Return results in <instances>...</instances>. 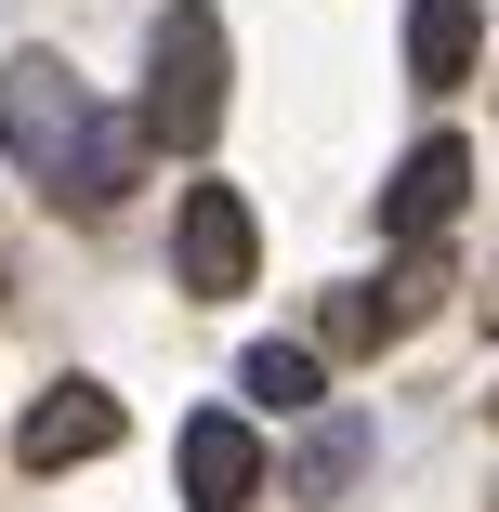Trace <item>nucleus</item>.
<instances>
[{"instance_id":"obj_1","label":"nucleus","mask_w":499,"mask_h":512,"mask_svg":"<svg viewBox=\"0 0 499 512\" xmlns=\"http://www.w3.org/2000/svg\"><path fill=\"white\" fill-rule=\"evenodd\" d=\"M0 145H14V171H27L40 197H79L106 119H92V92H79L66 53H14V66H0Z\"/></svg>"},{"instance_id":"obj_2","label":"nucleus","mask_w":499,"mask_h":512,"mask_svg":"<svg viewBox=\"0 0 499 512\" xmlns=\"http://www.w3.org/2000/svg\"><path fill=\"white\" fill-rule=\"evenodd\" d=\"M211 132H224V14L211 0H171L145 27V145L197 158Z\"/></svg>"},{"instance_id":"obj_3","label":"nucleus","mask_w":499,"mask_h":512,"mask_svg":"<svg viewBox=\"0 0 499 512\" xmlns=\"http://www.w3.org/2000/svg\"><path fill=\"white\" fill-rule=\"evenodd\" d=\"M460 197H473V145L460 132H421L408 158H394V184H381V237L394 250H434L460 224Z\"/></svg>"},{"instance_id":"obj_4","label":"nucleus","mask_w":499,"mask_h":512,"mask_svg":"<svg viewBox=\"0 0 499 512\" xmlns=\"http://www.w3.org/2000/svg\"><path fill=\"white\" fill-rule=\"evenodd\" d=\"M171 263L197 302H237L250 289V197L237 184H184V211H171Z\"/></svg>"},{"instance_id":"obj_5","label":"nucleus","mask_w":499,"mask_h":512,"mask_svg":"<svg viewBox=\"0 0 499 512\" xmlns=\"http://www.w3.org/2000/svg\"><path fill=\"white\" fill-rule=\"evenodd\" d=\"M106 447H119V394H106V381H53V394L27 407V421H14V460H27V473L106 460Z\"/></svg>"},{"instance_id":"obj_6","label":"nucleus","mask_w":499,"mask_h":512,"mask_svg":"<svg viewBox=\"0 0 499 512\" xmlns=\"http://www.w3.org/2000/svg\"><path fill=\"white\" fill-rule=\"evenodd\" d=\"M434 302H447V263L408 250V263H394V289H342V302H329V342H342V355H381V342H408Z\"/></svg>"},{"instance_id":"obj_7","label":"nucleus","mask_w":499,"mask_h":512,"mask_svg":"<svg viewBox=\"0 0 499 512\" xmlns=\"http://www.w3.org/2000/svg\"><path fill=\"white\" fill-rule=\"evenodd\" d=\"M263 486V434L237 421V407H197V421H184V499L197 512H237Z\"/></svg>"},{"instance_id":"obj_8","label":"nucleus","mask_w":499,"mask_h":512,"mask_svg":"<svg viewBox=\"0 0 499 512\" xmlns=\"http://www.w3.org/2000/svg\"><path fill=\"white\" fill-rule=\"evenodd\" d=\"M473 66H486V14H473V0H408V79L460 92Z\"/></svg>"},{"instance_id":"obj_9","label":"nucleus","mask_w":499,"mask_h":512,"mask_svg":"<svg viewBox=\"0 0 499 512\" xmlns=\"http://www.w3.org/2000/svg\"><path fill=\"white\" fill-rule=\"evenodd\" d=\"M237 394H250V407H276V421H303V407L329 394V368H316L303 342H250V355H237Z\"/></svg>"},{"instance_id":"obj_10","label":"nucleus","mask_w":499,"mask_h":512,"mask_svg":"<svg viewBox=\"0 0 499 512\" xmlns=\"http://www.w3.org/2000/svg\"><path fill=\"white\" fill-rule=\"evenodd\" d=\"M355 460H368V421H316V447H303V473H289V486H303V499H342Z\"/></svg>"},{"instance_id":"obj_11","label":"nucleus","mask_w":499,"mask_h":512,"mask_svg":"<svg viewBox=\"0 0 499 512\" xmlns=\"http://www.w3.org/2000/svg\"><path fill=\"white\" fill-rule=\"evenodd\" d=\"M486 329H499V276H486Z\"/></svg>"}]
</instances>
